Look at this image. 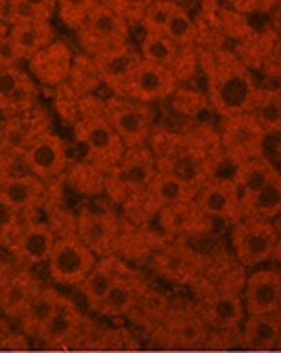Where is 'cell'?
Here are the masks:
<instances>
[{
  "instance_id": "33",
  "label": "cell",
  "mask_w": 281,
  "mask_h": 353,
  "mask_svg": "<svg viewBox=\"0 0 281 353\" xmlns=\"http://www.w3.org/2000/svg\"><path fill=\"white\" fill-rule=\"evenodd\" d=\"M251 113L257 117L265 134H281V88H259Z\"/></svg>"
},
{
  "instance_id": "42",
  "label": "cell",
  "mask_w": 281,
  "mask_h": 353,
  "mask_svg": "<svg viewBox=\"0 0 281 353\" xmlns=\"http://www.w3.org/2000/svg\"><path fill=\"white\" fill-rule=\"evenodd\" d=\"M19 2H25V4H29V6H33V8H37V10L45 12L50 19L54 17L56 6H58V0H19Z\"/></svg>"
},
{
  "instance_id": "29",
  "label": "cell",
  "mask_w": 281,
  "mask_h": 353,
  "mask_svg": "<svg viewBox=\"0 0 281 353\" xmlns=\"http://www.w3.org/2000/svg\"><path fill=\"white\" fill-rule=\"evenodd\" d=\"M281 335V310L265 314H249L242 343L253 350H275Z\"/></svg>"
},
{
  "instance_id": "9",
  "label": "cell",
  "mask_w": 281,
  "mask_h": 353,
  "mask_svg": "<svg viewBox=\"0 0 281 353\" xmlns=\"http://www.w3.org/2000/svg\"><path fill=\"white\" fill-rule=\"evenodd\" d=\"M48 263L50 275L56 283L81 285L96 265V255L76 234H66L62 239H56Z\"/></svg>"
},
{
  "instance_id": "32",
  "label": "cell",
  "mask_w": 281,
  "mask_h": 353,
  "mask_svg": "<svg viewBox=\"0 0 281 353\" xmlns=\"http://www.w3.org/2000/svg\"><path fill=\"white\" fill-rule=\"evenodd\" d=\"M62 302V296L54 290H39L37 296L31 300V304L27 306L25 314L21 316L23 321V327L27 333L31 335H39L41 329L45 327V323L52 319V314L56 312V308L60 306Z\"/></svg>"
},
{
  "instance_id": "45",
  "label": "cell",
  "mask_w": 281,
  "mask_h": 353,
  "mask_svg": "<svg viewBox=\"0 0 281 353\" xmlns=\"http://www.w3.org/2000/svg\"><path fill=\"white\" fill-rule=\"evenodd\" d=\"M10 277V273H8V267H6V263L4 261H0V288L4 285V281Z\"/></svg>"
},
{
  "instance_id": "18",
  "label": "cell",
  "mask_w": 281,
  "mask_h": 353,
  "mask_svg": "<svg viewBox=\"0 0 281 353\" xmlns=\"http://www.w3.org/2000/svg\"><path fill=\"white\" fill-rule=\"evenodd\" d=\"M54 243H56V236H54L52 226L29 224L19 232L17 241L12 243V255L23 265L48 263Z\"/></svg>"
},
{
  "instance_id": "28",
  "label": "cell",
  "mask_w": 281,
  "mask_h": 353,
  "mask_svg": "<svg viewBox=\"0 0 281 353\" xmlns=\"http://www.w3.org/2000/svg\"><path fill=\"white\" fill-rule=\"evenodd\" d=\"M81 323H83V316L76 310V306L62 298L60 306L56 308V312L52 314V319L45 323V327L41 329L37 337L45 341L48 345H64L66 341L79 335Z\"/></svg>"
},
{
  "instance_id": "8",
  "label": "cell",
  "mask_w": 281,
  "mask_h": 353,
  "mask_svg": "<svg viewBox=\"0 0 281 353\" xmlns=\"http://www.w3.org/2000/svg\"><path fill=\"white\" fill-rule=\"evenodd\" d=\"M278 226L269 220L238 218L232 222V247L242 267L263 263L273 257Z\"/></svg>"
},
{
  "instance_id": "25",
  "label": "cell",
  "mask_w": 281,
  "mask_h": 353,
  "mask_svg": "<svg viewBox=\"0 0 281 353\" xmlns=\"http://www.w3.org/2000/svg\"><path fill=\"white\" fill-rule=\"evenodd\" d=\"M10 43L21 60H31L35 54L45 50L56 41V31L50 21L45 23H25L12 25L8 31Z\"/></svg>"
},
{
  "instance_id": "38",
  "label": "cell",
  "mask_w": 281,
  "mask_h": 353,
  "mask_svg": "<svg viewBox=\"0 0 281 353\" xmlns=\"http://www.w3.org/2000/svg\"><path fill=\"white\" fill-rule=\"evenodd\" d=\"M4 21L12 27V25H25V23H45V21H52L45 12L25 4V2H19V0H8V8H6V14H4Z\"/></svg>"
},
{
  "instance_id": "10",
  "label": "cell",
  "mask_w": 281,
  "mask_h": 353,
  "mask_svg": "<svg viewBox=\"0 0 281 353\" xmlns=\"http://www.w3.org/2000/svg\"><path fill=\"white\" fill-rule=\"evenodd\" d=\"M25 167L37 179H54L68 167V152L60 136L52 132H39L23 154Z\"/></svg>"
},
{
  "instance_id": "14",
  "label": "cell",
  "mask_w": 281,
  "mask_h": 353,
  "mask_svg": "<svg viewBox=\"0 0 281 353\" xmlns=\"http://www.w3.org/2000/svg\"><path fill=\"white\" fill-rule=\"evenodd\" d=\"M177 85H179V81L173 74V70L160 68V66H154V64H148L142 60V64L138 66V70L129 79L123 97L148 105L152 101H160V99L171 97L177 90Z\"/></svg>"
},
{
  "instance_id": "16",
  "label": "cell",
  "mask_w": 281,
  "mask_h": 353,
  "mask_svg": "<svg viewBox=\"0 0 281 353\" xmlns=\"http://www.w3.org/2000/svg\"><path fill=\"white\" fill-rule=\"evenodd\" d=\"M74 64L72 50L64 41H54L29 60L31 74L43 85H64Z\"/></svg>"
},
{
  "instance_id": "31",
  "label": "cell",
  "mask_w": 281,
  "mask_h": 353,
  "mask_svg": "<svg viewBox=\"0 0 281 353\" xmlns=\"http://www.w3.org/2000/svg\"><path fill=\"white\" fill-rule=\"evenodd\" d=\"M140 56L148 64L173 70L177 60H179V56H181V48L177 43H173L165 33H150V31H146V35L142 39Z\"/></svg>"
},
{
  "instance_id": "30",
  "label": "cell",
  "mask_w": 281,
  "mask_h": 353,
  "mask_svg": "<svg viewBox=\"0 0 281 353\" xmlns=\"http://www.w3.org/2000/svg\"><path fill=\"white\" fill-rule=\"evenodd\" d=\"M242 300L238 294H211L203 306V323H209L218 331L224 329H236L242 321Z\"/></svg>"
},
{
  "instance_id": "34",
  "label": "cell",
  "mask_w": 281,
  "mask_h": 353,
  "mask_svg": "<svg viewBox=\"0 0 281 353\" xmlns=\"http://www.w3.org/2000/svg\"><path fill=\"white\" fill-rule=\"evenodd\" d=\"M165 35L177 43L179 48H195L197 39H199V31H197V25L193 23V19L189 17V12L175 4L173 12H171V19L167 23V29H165Z\"/></svg>"
},
{
  "instance_id": "5",
  "label": "cell",
  "mask_w": 281,
  "mask_h": 353,
  "mask_svg": "<svg viewBox=\"0 0 281 353\" xmlns=\"http://www.w3.org/2000/svg\"><path fill=\"white\" fill-rule=\"evenodd\" d=\"M101 111L125 148L144 146L150 140V136H152V111L146 103L115 94V97L103 101Z\"/></svg>"
},
{
  "instance_id": "12",
  "label": "cell",
  "mask_w": 281,
  "mask_h": 353,
  "mask_svg": "<svg viewBox=\"0 0 281 353\" xmlns=\"http://www.w3.org/2000/svg\"><path fill=\"white\" fill-rule=\"evenodd\" d=\"M76 236L93 251L94 255L109 257L117 249V239L121 232L119 220L109 212H94L85 210L79 216L76 224Z\"/></svg>"
},
{
  "instance_id": "1",
  "label": "cell",
  "mask_w": 281,
  "mask_h": 353,
  "mask_svg": "<svg viewBox=\"0 0 281 353\" xmlns=\"http://www.w3.org/2000/svg\"><path fill=\"white\" fill-rule=\"evenodd\" d=\"M150 150L156 171L187 179L195 185H203L222 165L224 150L220 136L209 130H195L187 134H156L150 136Z\"/></svg>"
},
{
  "instance_id": "26",
  "label": "cell",
  "mask_w": 281,
  "mask_h": 353,
  "mask_svg": "<svg viewBox=\"0 0 281 353\" xmlns=\"http://www.w3.org/2000/svg\"><path fill=\"white\" fill-rule=\"evenodd\" d=\"M160 224L169 234H199L209 226V218L197 208L195 201L169 205L158 212Z\"/></svg>"
},
{
  "instance_id": "17",
  "label": "cell",
  "mask_w": 281,
  "mask_h": 353,
  "mask_svg": "<svg viewBox=\"0 0 281 353\" xmlns=\"http://www.w3.org/2000/svg\"><path fill=\"white\" fill-rule=\"evenodd\" d=\"M154 269L177 283H189L197 279V275L203 271V261L197 253H193L187 245L175 243L169 247H160L154 257Z\"/></svg>"
},
{
  "instance_id": "21",
  "label": "cell",
  "mask_w": 281,
  "mask_h": 353,
  "mask_svg": "<svg viewBox=\"0 0 281 353\" xmlns=\"http://www.w3.org/2000/svg\"><path fill=\"white\" fill-rule=\"evenodd\" d=\"M197 191H199V185L191 183L187 179H181V176L160 173V171H156L152 175L148 187H146V195L158 210L195 201Z\"/></svg>"
},
{
  "instance_id": "4",
  "label": "cell",
  "mask_w": 281,
  "mask_h": 353,
  "mask_svg": "<svg viewBox=\"0 0 281 353\" xmlns=\"http://www.w3.org/2000/svg\"><path fill=\"white\" fill-rule=\"evenodd\" d=\"M156 173L152 150L144 146L125 148L119 165L105 175V189L115 203H127L146 191L152 175Z\"/></svg>"
},
{
  "instance_id": "15",
  "label": "cell",
  "mask_w": 281,
  "mask_h": 353,
  "mask_svg": "<svg viewBox=\"0 0 281 353\" xmlns=\"http://www.w3.org/2000/svg\"><path fill=\"white\" fill-rule=\"evenodd\" d=\"M244 302L249 314L281 310V271L263 269L253 273L244 285Z\"/></svg>"
},
{
  "instance_id": "6",
  "label": "cell",
  "mask_w": 281,
  "mask_h": 353,
  "mask_svg": "<svg viewBox=\"0 0 281 353\" xmlns=\"http://www.w3.org/2000/svg\"><path fill=\"white\" fill-rule=\"evenodd\" d=\"M81 48L94 58L98 54L121 48L129 39V23L105 4H96L94 10L76 29Z\"/></svg>"
},
{
  "instance_id": "47",
  "label": "cell",
  "mask_w": 281,
  "mask_h": 353,
  "mask_svg": "<svg viewBox=\"0 0 281 353\" xmlns=\"http://www.w3.org/2000/svg\"><path fill=\"white\" fill-rule=\"evenodd\" d=\"M278 350L281 352V335H280V341H278Z\"/></svg>"
},
{
  "instance_id": "27",
  "label": "cell",
  "mask_w": 281,
  "mask_h": 353,
  "mask_svg": "<svg viewBox=\"0 0 281 353\" xmlns=\"http://www.w3.org/2000/svg\"><path fill=\"white\" fill-rule=\"evenodd\" d=\"M273 220L281 216V173L269 179L257 193L240 199V218Z\"/></svg>"
},
{
  "instance_id": "46",
  "label": "cell",
  "mask_w": 281,
  "mask_h": 353,
  "mask_svg": "<svg viewBox=\"0 0 281 353\" xmlns=\"http://www.w3.org/2000/svg\"><path fill=\"white\" fill-rule=\"evenodd\" d=\"M6 8H8V0H0V19H4Z\"/></svg>"
},
{
  "instance_id": "3",
  "label": "cell",
  "mask_w": 281,
  "mask_h": 353,
  "mask_svg": "<svg viewBox=\"0 0 281 353\" xmlns=\"http://www.w3.org/2000/svg\"><path fill=\"white\" fill-rule=\"evenodd\" d=\"M101 109L103 103L94 101L93 107H89V101H81V117L74 123V138L87 148L89 165L107 175L123 159L125 146L115 130L107 123Z\"/></svg>"
},
{
  "instance_id": "13",
  "label": "cell",
  "mask_w": 281,
  "mask_h": 353,
  "mask_svg": "<svg viewBox=\"0 0 281 353\" xmlns=\"http://www.w3.org/2000/svg\"><path fill=\"white\" fill-rule=\"evenodd\" d=\"M93 62L101 77V83L107 85L117 97H123L129 79L142 64V56L129 43H125L121 48L94 56Z\"/></svg>"
},
{
  "instance_id": "22",
  "label": "cell",
  "mask_w": 281,
  "mask_h": 353,
  "mask_svg": "<svg viewBox=\"0 0 281 353\" xmlns=\"http://www.w3.org/2000/svg\"><path fill=\"white\" fill-rule=\"evenodd\" d=\"M144 294H146V288H144L142 279L127 267L123 271V275L113 283V288L109 290V294L105 296V300L98 304L96 310L107 316L129 314Z\"/></svg>"
},
{
  "instance_id": "37",
  "label": "cell",
  "mask_w": 281,
  "mask_h": 353,
  "mask_svg": "<svg viewBox=\"0 0 281 353\" xmlns=\"http://www.w3.org/2000/svg\"><path fill=\"white\" fill-rule=\"evenodd\" d=\"M70 77H72V83H74V90H79V92L93 90L101 83V77L96 72L93 58H79V60H74Z\"/></svg>"
},
{
  "instance_id": "39",
  "label": "cell",
  "mask_w": 281,
  "mask_h": 353,
  "mask_svg": "<svg viewBox=\"0 0 281 353\" xmlns=\"http://www.w3.org/2000/svg\"><path fill=\"white\" fill-rule=\"evenodd\" d=\"M101 4L115 10L129 25H136V23H142V19H144L148 6L152 4V0H101Z\"/></svg>"
},
{
  "instance_id": "44",
  "label": "cell",
  "mask_w": 281,
  "mask_h": 353,
  "mask_svg": "<svg viewBox=\"0 0 281 353\" xmlns=\"http://www.w3.org/2000/svg\"><path fill=\"white\" fill-rule=\"evenodd\" d=\"M273 259L281 265V228H278V245L273 249Z\"/></svg>"
},
{
  "instance_id": "43",
  "label": "cell",
  "mask_w": 281,
  "mask_h": 353,
  "mask_svg": "<svg viewBox=\"0 0 281 353\" xmlns=\"http://www.w3.org/2000/svg\"><path fill=\"white\" fill-rule=\"evenodd\" d=\"M8 31H10V25L4 19H0V46L8 39Z\"/></svg>"
},
{
  "instance_id": "19",
  "label": "cell",
  "mask_w": 281,
  "mask_h": 353,
  "mask_svg": "<svg viewBox=\"0 0 281 353\" xmlns=\"http://www.w3.org/2000/svg\"><path fill=\"white\" fill-rule=\"evenodd\" d=\"M158 335H160V341L167 345L193 347V345H199L201 341H205L207 329L199 314L181 310V312H171L163 321Z\"/></svg>"
},
{
  "instance_id": "11",
  "label": "cell",
  "mask_w": 281,
  "mask_h": 353,
  "mask_svg": "<svg viewBox=\"0 0 281 353\" xmlns=\"http://www.w3.org/2000/svg\"><path fill=\"white\" fill-rule=\"evenodd\" d=\"M195 203L207 218H220L232 222L240 218V195L234 179L211 176L199 187Z\"/></svg>"
},
{
  "instance_id": "2",
  "label": "cell",
  "mask_w": 281,
  "mask_h": 353,
  "mask_svg": "<svg viewBox=\"0 0 281 353\" xmlns=\"http://www.w3.org/2000/svg\"><path fill=\"white\" fill-rule=\"evenodd\" d=\"M197 56L205 70L209 103L216 113L222 117L249 113L257 101L259 87L247 64L232 52L220 48L201 50Z\"/></svg>"
},
{
  "instance_id": "20",
  "label": "cell",
  "mask_w": 281,
  "mask_h": 353,
  "mask_svg": "<svg viewBox=\"0 0 281 353\" xmlns=\"http://www.w3.org/2000/svg\"><path fill=\"white\" fill-rule=\"evenodd\" d=\"M45 187L35 175L6 176L0 181V205L10 212H25L43 201Z\"/></svg>"
},
{
  "instance_id": "23",
  "label": "cell",
  "mask_w": 281,
  "mask_h": 353,
  "mask_svg": "<svg viewBox=\"0 0 281 353\" xmlns=\"http://www.w3.org/2000/svg\"><path fill=\"white\" fill-rule=\"evenodd\" d=\"M39 290L41 288L31 273L19 271L10 275L0 288V310L10 319H21Z\"/></svg>"
},
{
  "instance_id": "36",
  "label": "cell",
  "mask_w": 281,
  "mask_h": 353,
  "mask_svg": "<svg viewBox=\"0 0 281 353\" xmlns=\"http://www.w3.org/2000/svg\"><path fill=\"white\" fill-rule=\"evenodd\" d=\"M175 4L177 2H171V0H152V4L148 6L146 14L142 19L144 29L150 33H165Z\"/></svg>"
},
{
  "instance_id": "41",
  "label": "cell",
  "mask_w": 281,
  "mask_h": 353,
  "mask_svg": "<svg viewBox=\"0 0 281 353\" xmlns=\"http://www.w3.org/2000/svg\"><path fill=\"white\" fill-rule=\"evenodd\" d=\"M236 12L242 14H251V12H259V10H269L278 0H226Z\"/></svg>"
},
{
  "instance_id": "48",
  "label": "cell",
  "mask_w": 281,
  "mask_h": 353,
  "mask_svg": "<svg viewBox=\"0 0 281 353\" xmlns=\"http://www.w3.org/2000/svg\"><path fill=\"white\" fill-rule=\"evenodd\" d=\"M0 245H2V234H0Z\"/></svg>"
},
{
  "instance_id": "24",
  "label": "cell",
  "mask_w": 281,
  "mask_h": 353,
  "mask_svg": "<svg viewBox=\"0 0 281 353\" xmlns=\"http://www.w3.org/2000/svg\"><path fill=\"white\" fill-rule=\"evenodd\" d=\"M127 269V265L123 263L121 259L109 255L103 257L98 263L91 269V273L83 279L81 288L83 294L87 298V302L91 304V308H98V304L105 300V296L109 294V290L113 288V283L123 275V271Z\"/></svg>"
},
{
  "instance_id": "7",
  "label": "cell",
  "mask_w": 281,
  "mask_h": 353,
  "mask_svg": "<svg viewBox=\"0 0 281 353\" xmlns=\"http://www.w3.org/2000/svg\"><path fill=\"white\" fill-rule=\"evenodd\" d=\"M265 138H267L265 130L261 128V123L251 111L222 119L220 144L224 157L230 159L236 167L263 157Z\"/></svg>"
},
{
  "instance_id": "40",
  "label": "cell",
  "mask_w": 281,
  "mask_h": 353,
  "mask_svg": "<svg viewBox=\"0 0 281 353\" xmlns=\"http://www.w3.org/2000/svg\"><path fill=\"white\" fill-rule=\"evenodd\" d=\"M29 74L19 66H0V107L17 92Z\"/></svg>"
},
{
  "instance_id": "35",
  "label": "cell",
  "mask_w": 281,
  "mask_h": 353,
  "mask_svg": "<svg viewBox=\"0 0 281 353\" xmlns=\"http://www.w3.org/2000/svg\"><path fill=\"white\" fill-rule=\"evenodd\" d=\"M98 2L101 0H58L56 10H58L62 23L76 31L85 23V19L93 12Z\"/></svg>"
}]
</instances>
